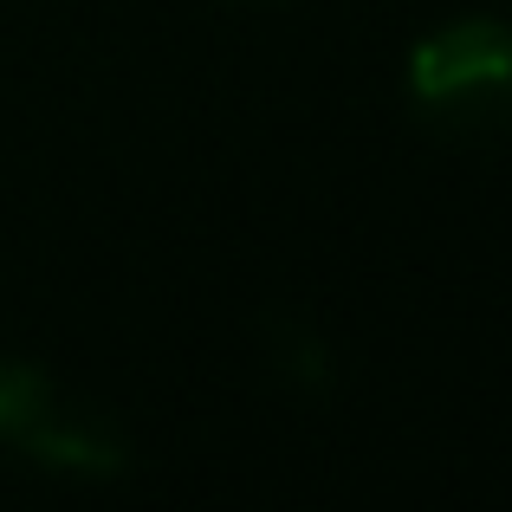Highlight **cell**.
<instances>
[{"mask_svg": "<svg viewBox=\"0 0 512 512\" xmlns=\"http://www.w3.org/2000/svg\"><path fill=\"white\" fill-rule=\"evenodd\" d=\"M409 98L441 130H493L512 117V20L461 13L409 52Z\"/></svg>", "mask_w": 512, "mask_h": 512, "instance_id": "cell-1", "label": "cell"}, {"mask_svg": "<svg viewBox=\"0 0 512 512\" xmlns=\"http://www.w3.org/2000/svg\"><path fill=\"white\" fill-rule=\"evenodd\" d=\"M0 441L33 454L39 467H59L78 480H111L130 467V448L98 409H78L52 389L46 370L7 357L0 363Z\"/></svg>", "mask_w": 512, "mask_h": 512, "instance_id": "cell-2", "label": "cell"}, {"mask_svg": "<svg viewBox=\"0 0 512 512\" xmlns=\"http://www.w3.org/2000/svg\"><path fill=\"white\" fill-rule=\"evenodd\" d=\"M266 363H273L279 383L299 389V396H312V389L331 383V350L312 331V318H299V312H279L273 325H266Z\"/></svg>", "mask_w": 512, "mask_h": 512, "instance_id": "cell-3", "label": "cell"}]
</instances>
